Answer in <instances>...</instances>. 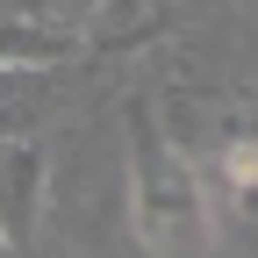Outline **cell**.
Wrapping results in <instances>:
<instances>
[{"label": "cell", "mask_w": 258, "mask_h": 258, "mask_svg": "<svg viewBox=\"0 0 258 258\" xmlns=\"http://www.w3.org/2000/svg\"><path fill=\"white\" fill-rule=\"evenodd\" d=\"M129 222H137L144 251L158 258H194L208 244V194L194 172V151L151 115V101L129 108Z\"/></svg>", "instance_id": "6da1fadb"}, {"label": "cell", "mask_w": 258, "mask_h": 258, "mask_svg": "<svg viewBox=\"0 0 258 258\" xmlns=\"http://www.w3.org/2000/svg\"><path fill=\"white\" fill-rule=\"evenodd\" d=\"M172 22V0H101L86 22V50H137V43H158Z\"/></svg>", "instance_id": "7a4b0ae2"}, {"label": "cell", "mask_w": 258, "mask_h": 258, "mask_svg": "<svg viewBox=\"0 0 258 258\" xmlns=\"http://www.w3.org/2000/svg\"><path fill=\"white\" fill-rule=\"evenodd\" d=\"M43 215V144L15 137L8 144V244H22Z\"/></svg>", "instance_id": "3957f363"}, {"label": "cell", "mask_w": 258, "mask_h": 258, "mask_svg": "<svg viewBox=\"0 0 258 258\" xmlns=\"http://www.w3.org/2000/svg\"><path fill=\"white\" fill-rule=\"evenodd\" d=\"M72 36H79V29L8 15V64H15V72H29V64H64V57H72Z\"/></svg>", "instance_id": "277c9868"}, {"label": "cell", "mask_w": 258, "mask_h": 258, "mask_svg": "<svg viewBox=\"0 0 258 258\" xmlns=\"http://www.w3.org/2000/svg\"><path fill=\"white\" fill-rule=\"evenodd\" d=\"M101 0H8V15H29V22H57V29H79L86 36V22Z\"/></svg>", "instance_id": "5b68a950"}]
</instances>
